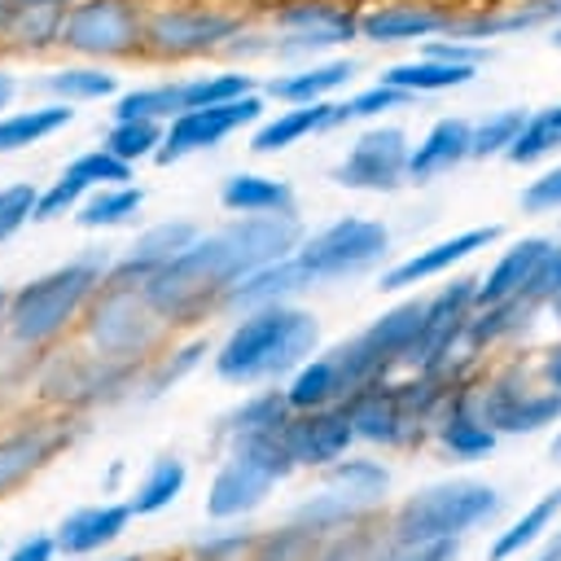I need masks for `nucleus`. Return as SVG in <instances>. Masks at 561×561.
Returning <instances> with one entry per match:
<instances>
[{"label": "nucleus", "instance_id": "1", "mask_svg": "<svg viewBox=\"0 0 561 561\" xmlns=\"http://www.w3.org/2000/svg\"><path fill=\"white\" fill-rule=\"evenodd\" d=\"M302 237L307 232H302L298 215H237L232 224L202 232L180 259H171L162 272H153L140 289L162 320L184 324V320L202 316L210 302H219L250 272L294 254L302 245Z\"/></svg>", "mask_w": 561, "mask_h": 561}, {"label": "nucleus", "instance_id": "2", "mask_svg": "<svg viewBox=\"0 0 561 561\" xmlns=\"http://www.w3.org/2000/svg\"><path fill=\"white\" fill-rule=\"evenodd\" d=\"M320 342V324L311 311H298L289 302H272L259 311H245L241 324L224 337L215 351V373L232 386L276 381L307 364V355Z\"/></svg>", "mask_w": 561, "mask_h": 561}, {"label": "nucleus", "instance_id": "3", "mask_svg": "<svg viewBox=\"0 0 561 561\" xmlns=\"http://www.w3.org/2000/svg\"><path fill=\"white\" fill-rule=\"evenodd\" d=\"M110 267H114L110 250L105 245H92L75 263L35 276L31 285H22L9 298V333L18 342H26V346H39V342L57 337L79 316V307L92 298V289L105 285Z\"/></svg>", "mask_w": 561, "mask_h": 561}, {"label": "nucleus", "instance_id": "4", "mask_svg": "<svg viewBox=\"0 0 561 561\" xmlns=\"http://www.w3.org/2000/svg\"><path fill=\"white\" fill-rule=\"evenodd\" d=\"M298 469L289 443H285V425L280 430H254V434H237L232 438V456L219 465L210 491H206V513L215 522L254 513L267 491L289 478Z\"/></svg>", "mask_w": 561, "mask_h": 561}, {"label": "nucleus", "instance_id": "5", "mask_svg": "<svg viewBox=\"0 0 561 561\" xmlns=\"http://www.w3.org/2000/svg\"><path fill=\"white\" fill-rule=\"evenodd\" d=\"M500 491L473 478H451L416 491L399 504L390 522V543H434V539H460L473 526L491 522L500 513Z\"/></svg>", "mask_w": 561, "mask_h": 561}, {"label": "nucleus", "instance_id": "6", "mask_svg": "<svg viewBox=\"0 0 561 561\" xmlns=\"http://www.w3.org/2000/svg\"><path fill=\"white\" fill-rule=\"evenodd\" d=\"M386 254H390V232H386V224L359 219V215L333 219L329 228L302 237V245L294 250V259L302 263V272H307L311 285H329V280L359 276V272L377 267Z\"/></svg>", "mask_w": 561, "mask_h": 561}, {"label": "nucleus", "instance_id": "7", "mask_svg": "<svg viewBox=\"0 0 561 561\" xmlns=\"http://www.w3.org/2000/svg\"><path fill=\"white\" fill-rule=\"evenodd\" d=\"M259 118H263V96L259 92H245V96H232V101H219V105L184 110V114L167 118V136H162L153 162L171 167V162H184L193 153H206V149H215L219 140H228L232 131H241Z\"/></svg>", "mask_w": 561, "mask_h": 561}, {"label": "nucleus", "instance_id": "8", "mask_svg": "<svg viewBox=\"0 0 561 561\" xmlns=\"http://www.w3.org/2000/svg\"><path fill=\"white\" fill-rule=\"evenodd\" d=\"M57 44L79 57H123L145 44V22L127 0H79L66 9Z\"/></svg>", "mask_w": 561, "mask_h": 561}, {"label": "nucleus", "instance_id": "9", "mask_svg": "<svg viewBox=\"0 0 561 561\" xmlns=\"http://www.w3.org/2000/svg\"><path fill=\"white\" fill-rule=\"evenodd\" d=\"M473 412L495 434H535V430L561 421V390H552L548 381H543V390H535L517 373H500L473 390Z\"/></svg>", "mask_w": 561, "mask_h": 561}, {"label": "nucleus", "instance_id": "10", "mask_svg": "<svg viewBox=\"0 0 561 561\" xmlns=\"http://www.w3.org/2000/svg\"><path fill=\"white\" fill-rule=\"evenodd\" d=\"M158 320L162 316L149 307V298H145L140 285H105L101 289V302L92 307L88 333L101 346V355L127 359V355H140V351L153 346Z\"/></svg>", "mask_w": 561, "mask_h": 561}, {"label": "nucleus", "instance_id": "11", "mask_svg": "<svg viewBox=\"0 0 561 561\" xmlns=\"http://www.w3.org/2000/svg\"><path fill=\"white\" fill-rule=\"evenodd\" d=\"M408 158L412 145L403 127H368L333 167V184L359 193H394L399 184H408Z\"/></svg>", "mask_w": 561, "mask_h": 561}, {"label": "nucleus", "instance_id": "12", "mask_svg": "<svg viewBox=\"0 0 561 561\" xmlns=\"http://www.w3.org/2000/svg\"><path fill=\"white\" fill-rule=\"evenodd\" d=\"M237 35V18L215 9H158L145 18V44L158 57H197L224 48Z\"/></svg>", "mask_w": 561, "mask_h": 561}, {"label": "nucleus", "instance_id": "13", "mask_svg": "<svg viewBox=\"0 0 561 561\" xmlns=\"http://www.w3.org/2000/svg\"><path fill=\"white\" fill-rule=\"evenodd\" d=\"M280 26H289L285 44H272L280 57H298V53H320L333 44H346L359 35V18L329 4V0H294L276 13Z\"/></svg>", "mask_w": 561, "mask_h": 561}, {"label": "nucleus", "instance_id": "14", "mask_svg": "<svg viewBox=\"0 0 561 561\" xmlns=\"http://www.w3.org/2000/svg\"><path fill=\"white\" fill-rule=\"evenodd\" d=\"M197 237H202V228H197L193 219H162V224L145 228V232L127 245V254L110 267L105 285H145L153 272H162L171 259H180Z\"/></svg>", "mask_w": 561, "mask_h": 561}, {"label": "nucleus", "instance_id": "15", "mask_svg": "<svg viewBox=\"0 0 561 561\" xmlns=\"http://www.w3.org/2000/svg\"><path fill=\"white\" fill-rule=\"evenodd\" d=\"M285 443H289L298 465H333V460H342L346 447L355 443V425H351L346 403L294 412L285 421Z\"/></svg>", "mask_w": 561, "mask_h": 561}, {"label": "nucleus", "instance_id": "16", "mask_svg": "<svg viewBox=\"0 0 561 561\" xmlns=\"http://www.w3.org/2000/svg\"><path fill=\"white\" fill-rule=\"evenodd\" d=\"M495 237H500V224H486V228H469V232L443 237V241H434L430 250H421V254H412V259H403V263L386 267V272H381V289H386V294H394V289L421 285V280H430V276H438V272H447V267L465 263L469 254L486 250Z\"/></svg>", "mask_w": 561, "mask_h": 561}, {"label": "nucleus", "instance_id": "17", "mask_svg": "<svg viewBox=\"0 0 561 561\" xmlns=\"http://www.w3.org/2000/svg\"><path fill=\"white\" fill-rule=\"evenodd\" d=\"M465 158H473V123H465V118H438V123L421 136V145H412L408 184L438 180V175L456 171Z\"/></svg>", "mask_w": 561, "mask_h": 561}, {"label": "nucleus", "instance_id": "18", "mask_svg": "<svg viewBox=\"0 0 561 561\" xmlns=\"http://www.w3.org/2000/svg\"><path fill=\"white\" fill-rule=\"evenodd\" d=\"M447 31H451V13L434 4H381L359 18V35L373 44H403V39H425Z\"/></svg>", "mask_w": 561, "mask_h": 561}, {"label": "nucleus", "instance_id": "19", "mask_svg": "<svg viewBox=\"0 0 561 561\" xmlns=\"http://www.w3.org/2000/svg\"><path fill=\"white\" fill-rule=\"evenodd\" d=\"M302 289H311V280H307L302 263H298L294 254H285V259H276V263L250 272L245 280H237V285L219 298V307H228V311H259V307L285 302V298H294V294H302Z\"/></svg>", "mask_w": 561, "mask_h": 561}, {"label": "nucleus", "instance_id": "20", "mask_svg": "<svg viewBox=\"0 0 561 561\" xmlns=\"http://www.w3.org/2000/svg\"><path fill=\"white\" fill-rule=\"evenodd\" d=\"M548 250H552L548 237H522V241H513L491 263V272L478 280V307H491V302H504V298H522Z\"/></svg>", "mask_w": 561, "mask_h": 561}, {"label": "nucleus", "instance_id": "21", "mask_svg": "<svg viewBox=\"0 0 561 561\" xmlns=\"http://www.w3.org/2000/svg\"><path fill=\"white\" fill-rule=\"evenodd\" d=\"M434 434H438L443 451H451L456 460H478V456H486V451L495 447V438H500V434L473 412V390L447 394V403H443V412H438V421H434Z\"/></svg>", "mask_w": 561, "mask_h": 561}, {"label": "nucleus", "instance_id": "22", "mask_svg": "<svg viewBox=\"0 0 561 561\" xmlns=\"http://www.w3.org/2000/svg\"><path fill=\"white\" fill-rule=\"evenodd\" d=\"M131 522V504H88L75 508L61 526H57V552L66 557H83L96 552L105 543H114Z\"/></svg>", "mask_w": 561, "mask_h": 561}, {"label": "nucleus", "instance_id": "23", "mask_svg": "<svg viewBox=\"0 0 561 561\" xmlns=\"http://www.w3.org/2000/svg\"><path fill=\"white\" fill-rule=\"evenodd\" d=\"M421 333H425V302L412 298V302H399V307H390L386 316H377V320L364 329V342L394 368V364H412V359H416Z\"/></svg>", "mask_w": 561, "mask_h": 561}, {"label": "nucleus", "instance_id": "24", "mask_svg": "<svg viewBox=\"0 0 561 561\" xmlns=\"http://www.w3.org/2000/svg\"><path fill=\"white\" fill-rule=\"evenodd\" d=\"M333 114H337V101H307V105H289L280 110L276 118L259 123V131L250 136V149L254 153H280L316 131H329L333 127Z\"/></svg>", "mask_w": 561, "mask_h": 561}, {"label": "nucleus", "instance_id": "25", "mask_svg": "<svg viewBox=\"0 0 561 561\" xmlns=\"http://www.w3.org/2000/svg\"><path fill=\"white\" fill-rule=\"evenodd\" d=\"M219 202L232 215H294V188L276 175H250L237 171L219 184Z\"/></svg>", "mask_w": 561, "mask_h": 561}, {"label": "nucleus", "instance_id": "26", "mask_svg": "<svg viewBox=\"0 0 561 561\" xmlns=\"http://www.w3.org/2000/svg\"><path fill=\"white\" fill-rule=\"evenodd\" d=\"M355 75V61L351 57H333V61H311L294 75H272L267 79V96L285 101V105H307V101H324L329 92L346 88Z\"/></svg>", "mask_w": 561, "mask_h": 561}, {"label": "nucleus", "instance_id": "27", "mask_svg": "<svg viewBox=\"0 0 561 561\" xmlns=\"http://www.w3.org/2000/svg\"><path fill=\"white\" fill-rule=\"evenodd\" d=\"M75 123V105L70 101H44L31 110H13L0 114V153H22L57 131H66Z\"/></svg>", "mask_w": 561, "mask_h": 561}, {"label": "nucleus", "instance_id": "28", "mask_svg": "<svg viewBox=\"0 0 561 561\" xmlns=\"http://www.w3.org/2000/svg\"><path fill=\"white\" fill-rule=\"evenodd\" d=\"M351 390H346V377L337 368V355H316L307 359L302 368H294V381L285 390L289 408L294 412H311V408H329V403H342Z\"/></svg>", "mask_w": 561, "mask_h": 561}, {"label": "nucleus", "instance_id": "29", "mask_svg": "<svg viewBox=\"0 0 561 561\" xmlns=\"http://www.w3.org/2000/svg\"><path fill=\"white\" fill-rule=\"evenodd\" d=\"M473 75H478V66L443 61V57H421V61H399V66L381 70V83H390V88H403V92L421 96V92L465 88V83H473Z\"/></svg>", "mask_w": 561, "mask_h": 561}, {"label": "nucleus", "instance_id": "30", "mask_svg": "<svg viewBox=\"0 0 561 561\" xmlns=\"http://www.w3.org/2000/svg\"><path fill=\"white\" fill-rule=\"evenodd\" d=\"M539 302H530L526 294L522 298H504V302H491V307H473V316H469V324H465V346H491V342H500V337H513V333H522L526 324H530V311H535Z\"/></svg>", "mask_w": 561, "mask_h": 561}, {"label": "nucleus", "instance_id": "31", "mask_svg": "<svg viewBox=\"0 0 561 561\" xmlns=\"http://www.w3.org/2000/svg\"><path fill=\"white\" fill-rule=\"evenodd\" d=\"M140 206H145V188L140 184H105V188H92V197L79 202L75 224L79 228H118Z\"/></svg>", "mask_w": 561, "mask_h": 561}, {"label": "nucleus", "instance_id": "32", "mask_svg": "<svg viewBox=\"0 0 561 561\" xmlns=\"http://www.w3.org/2000/svg\"><path fill=\"white\" fill-rule=\"evenodd\" d=\"M44 92H53L57 101H105L118 92V75L105 70V66H61V70H48L39 79Z\"/></svg>", "mask_w": 561, "mask_h": 561}, {"label": "nucleus", "instance_id": "33", "mask_svg": "<svg viewBox=\"0 0 561 561\" xmlns=\"http://www.w3.org/2000/svg\"><path fill=\"white\" fill-rule=\"evenodd\" d=\"M557 149H561V105H543V110L526 114V123L513 136V145L504 149V158L517 162V167H530V162H539Z\"/></svg>", "mask_w": 561, "mask_h": 561}, {"label": "nucleus", "instance_id": "34", "mask_svg": "<svg viewBox=\"0 0 561 561\" xmlns=\"http://www.w3.org/2000/svg\"><path fill=\"white\" fill-rule=\"evenodd\" d=\"M53 447H57V438L44 434V430L0 438V495H4L9 486H18L26 473H35V469L53 456Z\"/></svg>", "mask_w": 561, "mask_h": 561}, {"label": "nucleus", "instance_id": "35", "mask_svg": "<svg viewBox=\"0 0 561 561\" xmlns=\"http://www.w3.org/2000/svg\"><path fill=\"white\" fill-rule=\"evenodd\" d=\"M245 92H254V75H241V70H215V75L175 79L180 114L197 110V105H219V101H232V96H245Z\"/></svg>", "mask_w": 561, "mask_h": 561}, {"label": "nucleus", "instance_id": "36", "mask_svg": "<svg viewBox=\"0 0 561 561\" xmlns=\"http://www.w3.org/2000/svg\"><path fill=\"white\" fill-rule=\"evenodd\" d=\"M561 513V491H548L539 504H530L508 530H500L495 535V543L486 548V561H508V557H517L526 543H535L543 530H548V522Z\"/></svg>", "mask_w": 561, "mask_h": 561}, {"label": "nucleus", "instance_id": "37", "mask_svg": "<svg viewBox=\"0 0 561 561\" xmlns=\"http://www.w3.org/2000/svg\"><path fill=\"white\" fill-rule=\"evenodd\" d=\"M184 478H188L184 460H175V456L153 460V465H149V473H145V478H140V486H136V495L127 500V504H131V513H136V517L162 513V508L184 491Z\"/></svg>", "mask_w": 561, "mask_h": 561}, {"label": "nucleus", "instance_id": "38", "mask_svg": "<svg viewBox=\"0 0 561 561\" xmlns=\"http://www.w3.org/2000/svg\"><path fill=\"white\" fill-rule=\"evenodd\" d=\"M320 530H311L307 522H294V526H280L272 535H263L254 543V557L250 561H320Z\"/></svg>", "mask_w": 561, "mask_h": 561}, {"label": "nucleus", "instance_id": "39", "mask_svg": "<svg viewBox=\"0 0 561 561\" xmlns=\"http://www.w3.org/2000/svg\"><path fill=\"white\" fill-rule=\"evenodd\" d=\"M61 22H66V4H26L13 9L4 39H18L22 48H44L61 39Z\"/></svg>", "mask_w": 561, "mask_h": 561}, {"label": "nucleus", "instance_id": "40", "mask_svg": "<svg viewBox=\"0 0 561 561\" xmlns=\"http://www.w3.org/2000/svg\"><path fill=\"white\" fill-rule=\"evenodd\" d=\"M114 123H123V118H175L180 114V101H175V79H167V83H145V88H127V92H118V101H114Z\"/></svg>", "mask_w": 561, "mask_h": 561}, {"label": "nucleus", "instance_id": "41", "mask_svg": "<svg viewBox=\"0 0 561 561\" xmlns=\"http://www.w3.org/2000/svg\"><path fill=\"white\" fill-rule=\"evenodd\" d=\"M162 136H167V127H162L158 118H123V123H114V127H110L105 149H114L123 162H131V167H136L140 158H153V153H158Z\"/></svg>", "mask_w": 561, "mask_h": 561}, {"label": "nucleus", "instance_id": "42", "mask_svg": "<svg viewBox=\"0 0 561 561\" xmlns=\"http://www.w3.org/2000/svg\"><path fill=\"white\" fill-rule=\"evenodd\" d=\"M289 416H294V408H289L285 390H263V394L245 399V403L228 416V434L237 438V434H254V430H280Z\"/></svg>", "mask_w": 561, "mask_h": 561}, {"label": "nucleus", "instance_id": "43", "mask_svg": "<svg viewBox=\"0 0 561 561\" xmlns=\"http://www.w3.org/2000/svg\"><path fill=\"white\" fill-rule=\"evenodd\" d=\"M412 101V92H403V88H390V83H373V88H364V92H355V96H346V101H337V114H333V127H346V123H359V118H377V114H386V110H403Z\"/></svg>", "mask_w": 561, "mask_h": 561}, {"label": "nucleus", "instance_id": "44", "mask_svg": "<svg viewBox=\"0 0 561 561\" xmlns=\"http://www.w3.org/2000/svg\"><path fill=\"white\" fill-rule=\"evenodd\" d=\"M329 486H342L351 495H364V500H381L386 486H390V473L377 465V460H333L329 469Z\"/></svg>", "mask_w": 561, "mask_h": 561}, {"label": "nucleus", "instance_id": "45", "mask_svg": "<svg viewBox=\"0 0 561 561\" xmlns=\"http://www.w3.org/2000/svg\"><path fill=\"white\" fill-rule=\"evenodd\" d=\"M522 123H526V110H495L482 123H473V158L504 153L513 145V136L522 131Z\"/></svg>", "mask_w": 561, "mask_h": 561}, {"label": "nucleus", "instance_id": "46", "mask_svg": "<svg viewBox=\"0 0 561 561\" xmlns=\"http://www.w3.org/2000/svg\"><path fill=\"white\" fill-rule=\"evenodd\" d=\"M83 193H92V184L66 167V171H61V175H57L48 188H39V202H35V219H39V224H48V219H57V215L75 210V206L83 202Z\"/></svg>", "mask_w": 561, "mask_h": 561}, {"label": "nucleus", "instance_id": "47", "mask_svg": "<svg viewBox=\"0 0 561 561\" xmlns=\"http://www.w3.org/2000/svg\"><path fill=\"white\" fill-rule=\"evenodd\" d=\"M70 171L75 175H83L92 188H105V184H131V162H123L114 149H88V153H79L75 162H70Z\"/></svg>", "mask_w": 561, "mask_h": 561}, {"label": "nucleus", "instance_id": "48", "mask_svg": "<svg viewBox=\"0 0 561 561\" xmlns=\"http://www.w3.org/2000/svg\"><path fill=\"white\" fill-rule=\"evenodd\" d=\"M35 202H39V188L31 180H18V184L0 188V245L9 237H18L26 219H35Z\"/></svg>", "mask_w": 561, "mask_h": 561}, {"label": "nucleus", "instance_id": "49", "mask_svg": "<svg viewBox=\"0 0 561 561\" xmlns=\"http://www.w3.org/2000/svg\"><path fill=\"white\" fill-rule=\"evenodd\" d=\"M522 210L526 215H552V210H561V167L543 171L539 180H530L522 188Z\"/></svg>", "mask_w": 561, "mask_h": 561}, {"label": "nucleus", "instance_id": "50", "mask_svg": "<svg viewBox=\"0 0 561 561\" xmlns=\"http://www.w3.org/2000/svg\"><path fill=\"white\" fill-rule=\"evenodd\" d=\"M526 298L530 302H552V298H561V245L552 241V250L543 254V263L535 267V276H530V285H526Z\"/></svg>", "mask_w": 561, "mask_h": 561}, {"label": "nucleus", "instance_id": "51", "mask_svg": "<svg viewBox=\"0 0 561 561\" xmlns=\"http://www.w3.org/2000/svg\"><path fill=\"white\" fill-rule=\"evenodd\" d=\"M460 543L456 539H434V543H390L373 561H456Z\"/></svg>", "mask_w": 561, "mask_h": 561}, {"label": "nucleus", "instance_id": "52", "mask_svg": "<svg viewBox=\"0 0 561 561\" xmlns=\"http://www.w3.org/2000/svg\"><path fill=\"white\" fill-rule=\"evenodd\" d=\"M425 57H443V61H465V66H478L482 57H486V48L482 44H473V39H430L425 44Z\"/></svg>", "mask_w": 561, "mask_h": 561}, {"label": "nucleus", "instance_id": "53", "mask_svg": "<svg viewBox=\"0 0 561 561\" xmlns=\"http://www.w3.org/2000/svg\"><path fill=\"white\" fill-rule=\"evenodd\" d=\"M320 561H373V557H368V535L346 530L342 539H333V543L320 552Z\"/></svg>", "mask_w": 561, "mask_h": 561}, {"label": "nucleus", "instance_id": "54", "mask_svg": "<svg viewBox=\"0 0 561 561\" xmlns=\"http://www.w3.org/2000/svg\"><path fill=\"white\" fill-rule=\"evenodd\" d=\"M53 552H57V535H31L9 552V561H53Z\"/></svg>", "mask_w": 561, "mask_h": 561}, {"label": "nucleus", "instance_id": "55", "mask_svg": "<svg viewBox=\"0 0 561 561\" xmlns=\"http://www.w3.org/2000/svg\"><path fill=\"white\" fill-rule=\"evenodd\" d=\"M539 377H543L552 390H561V342H557V346L543 355V364H539Z\"/></svg>", "mask_w": 561, "mask_h": 561}, {"label": "nucleus", "instance_id": "56", "mask_svg": "<svg viewBox=\"0 0 561 561\" xmlns=\"http://www.w3.org/2000/svg\"><path fill=\"white\" fill-rule=\"evenodd\" d=\"M18 88H22V83H18V75L0 66V110H9V101L18 96Z\"/></svg>", "mask_w": 561, "mask_h": 561}, {"label": "nucleus", "instance_id": "57", "mask_svg": "<svg viewBox=\"0 0 561 561\" xmlns=\"http://www.w3.org/2000/svg\"><path fill=\"white\" fill-rule=\"evenodd\" d=\"M535 561H561V530H557V535L535 552Z\"/></svg>", "mask_w": 561, "mask_h": 561}, {"label": "nucleus", "instance_id": "58", "mask_svg": "<svg viewBox=\"0 0 561 561\" xmlns=\"http://www.w3.org/2000/svg\"><path fill=\"white\" fill-rule=\"evenodd\" d=\"M13 9H26V4H66V0H9Z\"/></svg>", "mask_w": 561, "mask_h": 561}, {"label": "nucleus", "instance_id": "59", "mask_svg": "<svg viewBox=\"0 0 561 561\" xmlns=\"http://www.w3.org/2000/svg\"><path fill=\"white\" fill-rule=\"evenodd\" d=\"M4 324H9V294L0 289V329H4Z\"/></svg>", "mask_w": 561, "mask_h": 561}, {"label": "nucleus", "instance_id": "60", "mask_svg": "<svg viewBox=\"0 0 561 561\" xmlns=\"http://www.w3.org/2000/svg\"><path fill=\"white\" fill-rule=\"evenodd\" d=\"M548 307H552V320H557V324H561V298H552V302H548Z\"/></svg>", "mask_w": 561, "mask_h": 561}, {"label": "nucleus", "instance_id": "61", "mask_svg": "<svg viewBox=\"0 0 561 561\" xmlns=\"http://www.w3.org/2000/svg\"><path fill=\"white\" fill-rule=\"evenodd\" d=\"M552 456L561 460V430H557V438H552Z\"/></svg>", "mask_w": 561, "mask_h": 561}, {"label": "nucleus", "instance_id": "62", "mask_svg": "<svg viewBox=\"0 0 561 561\" xmlns=\"http://www.w3.org/2000/svg\"><path fill=\"white\" fill-rule=\"evenodd\" d=\"M552 44H557V48H561V26H557V31H552Z\"/></svg>", "mask_w": 561, "mask_h": 561}, {"label": "nucleus", "instance_id": "63", "mask_svg": "<svg viewBox=\"0 0 561 561\" xmlns=\"http://www.w3.org/2000/svg\"><path fill=\"white\" fill-rule=\"evenodd\" d=\"M123 561H136V557H123Z\"/></svg>", "mask_w": 561, "mask_h": 561}]
</instances>
